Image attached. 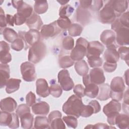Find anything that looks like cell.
I'll return each instance as SVG.
<instances>
[{"label":"cell","instance_id":"44","mask_svg":"<svg viewBox=\"0 0 129 129\" xmlns=\"http://www.w3.org/2000/svg\"><path fill=\"white\" fill-rule=\"evenodd\" d=\"M118 53L119 57L121 59L125 60L126 63L128 64V53H129V48L128 47L125 46H121L118 48Z\"/></svg>","mask_w":129,"mask_h":129},{"label":"cell","instance_id":"51","mask_svg":"<svg viewBox=\"0 0 129 129\" xmlns=\"http://www.w3.org/2000/svg\"><path fill=\"white\" fill-rule=\"evenodd\" d=\"M84 88L81 84H78L76 85L73 89V91L76 95L82 98L85 96Z\"/></svg>","mask_w":129,"mask_h":129},{"label":"cell","instance_id":"6","mask_svg":"<svg viewBox=\"0 0 129 129\" xmlns=\"http://www.w3.org/2000/svg\"><path fill=\"white\" fill-rule=\"evenodd\" d=\"M18 36L22 38L26 45L32 46L35 43L41 41L42 36L38 30L35 29H30L27 32L19 31Z\"/></svg>","mask_w":129,"mask_h":129},{"label":"cell","instance_id":"33","mask_svg":"<svg viewBox=\"0 0 129 129\" xmlns=\"http://www.w3.org/2000/svg\"><path fill=\"white\" fill-rule=\"evenodd\" d=\"M48 6L46 1H35L34 9L35 13L37 14L45 13L48 9Z\"/></svg>","mask_w":129,"mask_h":129},{"label":"cell","instance_id":"46","mask_svg":"<svg viewBox=\"0 0 129 129\" xmlns=\"http://www.w3.org/2000/svg\"><path fill=\"white\" fill-rule=\"evenodd\" d=\"M62 45L66 50H72L74 46V40L71 36H67L63 39Z\"/></svg>","mask_w":129,"mask_h":129},{"label":"cell","instance_id":"8","mask_svg":"<svg viewBox=\"0 0 129 129\" xmlns=\"http://www.w3.org/2000/svg\"><path fill=\"white\" fill-rule=\"evenodd\" d=\"M57 77L58 83L64 91H70L73 88L74 83L70 77L69 72L67 70L63 69L60 71Z\"/></svg>","mask_w":129,"mask_h":129},{"label":"cell","instance_id":"31","mask_svg":"<svg viewBox=\"0 0 129 129\" xmlns=\"http://www.w3.org/2000/svg\"><path fill=\"white\" fill-rule=\"evenodd\" d=\"M34 128H49V122L46 116H37L34 119Z\"/></svg>","mask_w":129,"mask_h":129},{"label":"cell","instance_id":"40","mask_svg":"<svg viewBox=\"0 0 129 129\" xmlns=\"http://www.w3.org/2000/svg\"><path fill=\"white\" fill-rule=\"evenodd\" d=\"M63 120L69 127L75 128L78 126V120L77 117L73 115H68L63 116Z\"/></svg>","mask_w":129,"mask_h":129},{"label":"cell","instance_id":"1","mask_svg":"<svg viewBox=\"0 0 129 129\" xmlns=\"http://www.w3.org/2000/svg\"><path fill=\"white\" fill-rule=\"evenodd\" d=\"M83 105L81 98L76 95H72L63 104L62 111L68 115H73L79 118Z\"/></svg>","mask_w":129,"mask_h":129},{"label":"cell","instance_id":"2","mask_svg":"<svg viewBox=\"0 0 129 129\" xmlns=\"http://www.w3.org/2000/svg\"><path fill=\"white\" fill-rule=\"evenodd\" d=\"M46 47L41 41L37 42L31 46L29 48L28 59L30 61L37 63L41 61L45 56Z\"/></svg>","mask_w":129,"mask_h":129},{"label":"cell","instance_id":"56","mask_svg":"<svg viewBox=\"0 0 129 129\" xmlns=\"http://www.w3.org/2000/svg\"><path fill=\"white\" fill-rule=\"evenodd\" d=\"M91 106H92V107L94 109V113H97L99 112L101 110V106L99 104V103L96 100H93L91 101L89 104Z\"/></svg>","mask_w":129,"mask_h":129},{"label":"cell","instance_id":"11","mask_svg":"<svg viewBox=\"0 0 129 129\" xmlns=\"http://www.w3.org/2000/svg\"><path fill=\"white\" fill-rule=\"evenodd\" d=\"M115 39L119 45H127L129 44V29L122 26L115 31Z\"/></svg>","mask_w":129,"mask_h":129},{"label":"cell","instance_id":"3","mask_svg":"<svg viewBox=\"0 0 129 129\" xmlns=\"http://www.w3.org/2000/svg\"><path fill=\"white\" fill-rule=\"evenodd\" d=\"M125 86L123 79L120 77H115L111 80L110 89V97L117 101H121Z\"/></svg>","mask_w":129,"mask_h":129},{"label":"cell","instance_id":"60","mask_svg":"<svg viewBox=\"0 0 129 129\" xmlns=\"http://www.w3.org/2000/svg\"><path fill=\"white\" fill-rule=\"evenodd\" d=\"M6 21L7 24L11 26H14V24L15 23V19L14 16L9 14L6 15Z\"/></svg>","mask_w":129,"mask_h":129},{"label":"cell","instance_id":"14","mask_svg":"<svg viewBox=\"0 0 129 129\" xmlns=\"http://www.w3.org/2000/svg\"><path fill=\"white\" fill-rule=\"evenodd\" d=\"M36 93L41 97L45 98L49 94V87L46 80L44 79H38L36 82Z\"/></svg>","mask_w":129,"mask_h":129},{"label":"cell","instance_id":"10","mask_svg":"<svg viewBox=\"0 0 129 129\" xmlns=\"http://www.w3.org/2000/svg\"><path fill=\"white\" fill-rule=\"evenodd\" d=\"M104 46L98 41H93L89 42L87 46V57H99L103 52Z\"/></svg>","mask_w":129,"mask_h":129},{"label":"cell","instance_id":"18","mask_svg":"<svg viewBox=\"0 0 129 129\" xmlns=\"http://www.w3.org/2000/svg\"><path fill=\"white\" fill-rule=\"evenodd\" d=\"M17 106L16 101L13 98L7 97L1 101V110L8 112H13Z\"/></svg>","mask_w":129,"mask_h":129},{"label":"cell","instance_id":"48","mask_svg":"<svg viewBox=\"0 0 129 129\" xmlns=\"http://www.w3.org/2000/svg\"><path fill=\"white\" fill-rule=\"evenodd\" d=\"M7 25L6 21V16L5 15V13L2 8H0V27L1 34H2L3 29H5Z\"/></svg>","mask_w":129,"mask_h":129},{"label":"cell","instance_id":"13","mask_svg":"<svg viewBox=\"0 0 129 129\" xmlns=\"http://www.w3.org/2000/svg\"><path fill=\"white\" fill-rule=\"evenodd\" d=\"M103 57L106 61L109 63H115L118 61L119 56L114 44L107 47L104 52Z\"/></svg>","mask_w":129,"mask_h":129},{"label":"cell","instance_id":"7","mask_svg":"<svg viewBox=\"0 0 129 129\" xmlns=\"http://www.w3.org/2000/svg\"><path fill=\"white\" fill-rule=\"evenodd\" d=\"M21 74L23 80L26 82L34 81L36 78L34 65L29 61L23 62L20 67Z\"/></svg>","mask_w":129,"mask_h":129},{"label":"cell","instance_id":"35","mask_svg":"<svg viewBox=\"0 0 129 129\" xmlns=\"http://www.w3.org/2000/svg\"><path fill=\"white\" fill-rule=\"evenodd\" d=\"M13 118L12 113L2 111L0 117V124L2 126H8L10 124Z\"/></svg>","mask_w":129,"mask_h":129},{"label":"cell","instance_id":"22","mask_svg":"<svg viewBox=\"0 0 129 129\" xmlns=\"http://www.w3.org/2000/svg\"><path fill=\"white\" fill-rule=\"evenodd\" d=\"M76 12L77 19L78 22L84 25H87L89 22L91 14L87 9H83L79 6L78 7Z\"/></svg>","mask_w":129,"mask_h":129},{"label":"cell","instance_id":"39","mask_svg":"<svg viewBox=\"0 0 129 129\" xmlns=\"http://www.w3.org/2000/svg\"><path fill=\"white\" fill-rule=\"evenodd\" d=\"M62 88L57 84L51 83L49 87V93L52 96L55 98L59 97L62 94Z\"/></svg>","mask_w":129,"mask_h":129},{"label":"cell","instance_id":"29","mask_svg":"<svg viewBox=\"0 0 129 129\" xmlns=\"http://www.w3.org/2000/svg\"><path fill=\"white\" fill-rule=\"evenodd\" d=\"M20 117L22 128L25 129L32 128L33 123V115L30 112L25 113Z\"/></svg>","mask_w":129,"mask_h":129},{"label":"cell","instance_id":"20","mask_svg":"<svg viewBox=\"0 0 129 129\" xmlns=\"http://www.w3.org/2000/svg\"><path fill=\"white\" fill-rule=\"evenodd\" d=\"M49 104L44 101H40L35 103L32 106V112L35 114L46 115L49 112Z\"/></svg>","mask_w":129,"mask_h":129},{"label":"cell","instance_id":"23","mask_svg":"<svg viewBox=\"0 0 129 129\" xmlns=\"http://www.w3.org/2000/svg\"><path fill=\"white\" fill-rule=\"evenodd\" d=\"M10 67L7 64L1 63L0 65V88L4 87L9 80Z\"/></svg>","mask_w":129,"mask_h":129},{"label":"cell","instance_id":"42","mask_svg":"<svg viewBox=\"0 0 129 129\" xmlns=\"http://www.w3.org/2000/svg\"><path fill=\"white\" fill-rule=\"evenodd\" d=\"M49 125L50 128L64 129L66 128L65 124L61 117L55 118L49 123Z\"/></svg>","mask_w":129,"mask_h":129},{"label":"cell","instance_id":"27","mask_svg":"<svg viewBox=\"0 0 129 129\" xmlns=\"http://www.w3.org/2000/svg\"><path fill=\"white\" fill-rule=\"evenodd\" d=\"M85 86V95L91 98H94L97 96L99 93V87L97 86V85H96L90 82Z\"/></svg>","mask_w":129,"mask_h":129},{"label":"cell","instance_id":"16","mask_svg":"<svg viewBox=\"0 0 129 129\" xmlns=\"http://www.w3.org/2000/svg\"><path fill=\"white\" fill-rule=\"evenodd\" d=\"M112 7L117 15V17L125 13L128 8V1L124 0H111L110 1Z\"/></svg>","mask_w":129,"mask_h":129},{"label":"cell","instance_id":"12","mask_svg":"<svg viewBox=\"0 0 129 129\" xmlns=\"http://www.w3.org/2000/svg\"><path fill=\"white\" fill-rule=\"evenodd\" d=\"M90 80L91 83L96 85H101L105 81V77L102 69L95 68L90 71L89 74Z\"/></svg>","mask_w":129,"mask_h":129},{"label":"cell","instance_id":"19","mask_svg":"<svg viewBox=\"0 0 129 129\" xmlns=\"http://www.w3.org/2000/svg\"><path fill=\"white\" fill-rule=\"evenodd\" d=\"M100 40L107 47L114 45L115 40V33L111 30H104L100 35Z\"/></svg>","mask_w":129,"mask_h":129},{"label":"cell","instance_id":"4","mask_svg":"<svg viewBox=\"0 0 129 129\" xmlns=\"http://www.w3.org/2000/svg\"><path fill=\"white\" fill-rule=\"evenodd\" d=\"M88 41L82 37L79 38L76 41V44L71 52L70 57L74 61L82 60L86 55Z\"/></svg>","mask_w":129,"mask_h":129},{"label":"cell","instance_id":"34","mask_svg":"<svg viewBox=\"0 0 129 129\" xmlns=\"http://www.w3.org/2000/svg\"><path fill=\"white\" fill-rule=\"evenodd\" d=\"M11 46L13 49L16 51H20L23 48H25V49L26 50L28 47L24 40L19 36L12 43Z\"/></svg>","mask_w":129,"mask_h":129},{"label":"cell","instance_id":"57","mask_svg":"<svg viewBox=\"0 0 129 129\" xmlns=\"http://www.w3.org/2000/svg\"><path fill=\"white\" fill-rule=\"evenodd\" d=\"M62 116L61 113L58 110H54L53 111H51L50 114L48 115V119L49 121V122L50 123L53 119L56 117H61Z\"/></svg>","mask_w":129,"mask_h":129},{"label":"cell","instance_id":"52","mask_svg":"<svg viewBox=\"0 0 129 129\" xmlns=\"http://www.w3.org/2000/svg\"><path fill=\"white\" fill-rule=\"evenodd\" d=\"M117 68V63H109L108 62H105L103 64V69L104 71L108 73H111L113 72Z\"/></svg>","mask_w":129,"mask_h":129},{"label":"cell","instance_id":"26","mask_svg":"<svg viewBox=\"0 0 129 129\" xmlns=\"http://www.w3.org/2000/svg\"><path fill=\"white\" fill-rule=\"evenodd\" d=\"M99 93L97 99L101 101H105L110 98V89L109 84L105 83L101 84L99 87Z\"/></svg>","mask_w":129,"mask_h":129},{"label":"cell","instance_id":"24","mask_svg":"<svg viewBox=\"0 0 129 129\" xmlns=\"http://www.w3.org/2000/svg\"><path fill=\"white\" fill-rule=\"evenodd\" d=\"M33 13L32 7L30 5L23 2L18 8L17 13L22 17L27 20L32 15Z\"/></svg>","mask_w":129,"mask_h":129},{"label":"cell","instance_id":"54","mask_svg":"<svg viewBox=\"0 0 129 129\" xmlns=\"http://www.w3.org/2000/svg\"><path fill=\"white\" fill-rule=\"evenodd\" d=\"M103 6L102 1H92V4L90 7V9L93 11H98Z\"/></svg>","mask_w":129,"mask_h":129},{"label":"cell","instance_id":"37","mask_svg":"<svg viewBox=\"0 0 129 129\" xmlns=\"http://www.w3.org/2000/svg\"><path fill=\"white\" fill-rule=\"evenodd\" d=\"M74 8L70 5H66L61 6L59 10L60 17L69 18L74 12Z\"/></svg>","mask_w":129,"mask_h":129},{"label":"cell","instance_id":"36","mask_svg":"<svg viewBox=\"0 0 129 129\" xmlns=\"http://www.w3.org/2000/svg\"><path fill=\"white\" fill-rule=\"evenodd\" d=\"M83 31L82 26L77 23L72 24L70 27L68 28V32L70 36L76 37L80 36Z\"/></svg>","mask_w":129,"mask_h":129},{"label":"cell","instance_id":"5","mask_svg":"<svg viewBox=\"0 0 129 129\" xmlns=\"http://www.w3.org/2000/svg\"><path fill=\"white\" fill-rule=\"evenodd\" d=\"M116 17L117 15L112 7L110 1L105 4L98 14L99 20L103 24L112 23Z\"/></svg>","mask_w":129,"mask_h":129},{"label":"cell","instance_id":"62","mask_svg":"<svg viewBox=\"0 0 129 129\" xmlns=\"http://www.w3.org/2000/svg\"><path fill=\"white\" fill-rule=\"evenodd\" d=\"M123 103L128 104V89L125 92L124 95V101Z\"/></svg>","mask_w":129,"mask_h":129},{"label":"cell","instance_id":"9","mask_svg":"<svg viewBox=\"0 0 129 129\" xmlns=\"http://www.w3.org/2000/svg\"><path fill=\"white\" fill-rule=\"evenodd\" d=\"M60 31L61 29L58 26L56 21H54L49 24L43 25L41 28L40 33L42 37L47 39L57 35Z\"/></svg>","mask_w":129,"mask_h":129},{"label":"cell","instance_id":"17","mask_svg":"<svg viewBox=\"0 0 129 129\" xmlns=\"http://www.w3.org/2000/svg\"><path fill=\"white\" fill-rule=\"evenodd\" d=\"M26 25L30 29L39 30L43 25V22L40 17L36 13L33 12L32 15L27 19Z\"/></svg>","mask_w":129,"mask_h":129},{"label":"cell","instance_id":"49","mask_svg":"<svg viewBox=\"0 0 129 129\" xmlns=\"http://www.w3.org/2000/svg\"><path fill=\"white\" fill-rule=\"evenodd\" d=\"M128 16H129V12L127 11L125 13H123L119 19V20L122 25L126 28H128Z\"/></svg>","mask_w":129,"mask_h":129},{"label":"cell","instance_id":"21","mask_svg":"<svg viewBox=\"0 0 129 129\" xmlns=\"http://www.w3.org/2000/svg\"><path fill=\"white\" fill-rule=\"evenodd\" d=\"M121 104L118 101L112 100L103 107V111L106 116H108L111 114L119 112L121 110Z\"/></svg>","mask_w":129,"mask_h":129},{"label":"cell","instance_id":"32","mask_svg":"<svg viewBox=\"0 0 129 129\" xmlns=\"http://www.w3.org/2000/svg\"><path fill=\"white\" fill-rule=\"evenodd\" d=\"M3 37L4 39L8 42L12 43L19 37L18 34L13 29L6 27L4 29L2 32Z\"/></svg>","mask_w":129,"mask_h":129},{"label":"cell","instance_id":"30","mask_svg":"<svg viewBox=\"0 0 129 129\" xmlns=\"http://www.w3.org/2000/svg\"><path fill=\"white\" fill-rule=\"evenodd\" d=\"M75 69L77 74L82 76L87 74L89 71V67L87 62L82 59L77 61L75 63Z\"/></svg>","mask_w":129,"mask_h":129},{"label":"cell","instance_id":"59","mask_svg":"<svg viewBox=\"0 0 129 129\" xmlns=\"http://www.w3.org/2000/svg\"><path fill=\"white\" fill-rule=\"evenodd\" d=\"M80 7L83 9H87L90 7L92 1H80Z\"/></svg>","mask_w":129,"mask_h":129},{"label":"cell","instance_id":"15","mask_svg":"<svg viewBox=\"0 0 129 129\" xmlns=\"http://www.w3.org/2000/svg\"><path fill=\"white\" fill-rule=\"evenodd\" d=\"M0 45L1 62L3 64H7L12 60V56L9 52V45L4 41H1Z\"/></svg>","mask_w":129,"mask_h":129},{"label":"cell","instance_id":"63","mask_svg":"<svg viewBox=\"0 0 129 129\" xmlns=\"http://www.w3.org/2000/svg\"><path fill=\"white\" fill-rule=\"evenodd\" d=\"M57 2L58 3H59L61 5H66V4H67L68 2H69V1H57Z\"/></svg>","mask_w":129,"mask_h":129},{"label":"cell","instance_id":"47","mask_svg":"<svg viewBox=\"0 0 129 129\" xmlns=\"http://www.w3.org/2000/svg\"><path fill=\"white\" fill-rule=\"evenodd\" d=\"M30 112V109L29 106L25 104H21L19 105L16 111V113L19 117L21 116L25 113Z\"/></svg>","mask_w":129,"mask_h":129},{"label":"cell","instance_id":"53","mask_svg":"<svg viewBox=\"0 0 129 129\" xmlns=\"http://www.w3.org/2000/svg\"><path fill=\"white\" fill-rule=\"evenodd\" d=\"M13 118L9 127L11 128H17L19 127V121L18 115L15 113H12Z\"/></svg>","mask_w":129,"mask_h":129},{"label":"cell","instance_id":"43","mask_svg":"<svg viewBox=\"0 0 129 129\" xmlns=\"http://www.w3.org/2000/svg\"><path fill=\"white\" fill-rule=\"evenodd\" d=\"M88 62L91 68H95L100 67L102 66L103 60L102 58L99 57H87Z\"/></svg>","mask_w":129,"mask_h":129},{"label":"cell","instance_id":"58","mask_svg":"<svg viewBox=\"0 0 129 129\" xmlns=\"http://www.w3.org/2000/svg\"><path fill=\"white\" fill-rule=\"evenodd\" d=\"M15 19V24L16 25H21L24 23H26L27 20L19 15L17 13L15 14L14 16Z\"/></svg>","mask_w":129,"mask_h":129},{"label":"cell","instance_id":"38","mask_svg":"<svg viewBox=\"0 0 129 129\" xmlns=\"http://www.w3.org/2000/svg\"><path fill=\"white\" fill-rule=\"evenodd\" d=\"M74 64V61L69 55L62 56L59 59V65L60 68L63 69L70 68Z\"/></svg>","mask_w":129,"mask_h":129},{"label":"cell","instance_id":"45","mask_svg":"<svg viewBox=\"0 0 129 129\" xmlns=\"http://www.w3.org/2000/svg\"><path fill=\"white\" fill-rule=\"evenodd\" d=\"M94 113V109L92 106L88 104L87 105H83L81 111L80 116L83 117H88Z\"/></svg>","mask_w":129,"mask_h":129},{"label":"cell","instance_id":"41","mask_svg":"<svg viewBox=\"0 0 129 129\" xmlns=\"http://www.w3.org/2000/svg\"><path fill=\"white\" fill-rule=\"evenodd\" d=\"M56 23L60 29L63 30L68 29L72 24L70 19L66 17H59L56 21Z\"/></svg>","mask_w":129,"mask_h":129},{"label":"cell","instance_id":"25","mask_svg":"<svg viewBox=\"0 0 129 129\" xmlns=\"http://www.w3.org/2000/svg\"><path fill=\"white\" fill-rule=\"evenodd\" d=\"M129 116L127 114L118 113L115 119V124L119 128L128 129L129 127Z\"/></svg>","mask_w":129,"mask_h":129},{"label":"cell","instance_id":"61","mask_svg":"<svg viewBox=\"0 0 129 129\" xmlns=\"http://www.w3.org/2000/svg\"><path fill=\"white\" fill-rule=\"evenodd\" d=\"M23 2V1H12V4L15 9H18V8L20 7Z\"/></svg>","mask_w":129,"mask_h":129},{"label":"cell","instance_id":"55","mask_svg":"<svg viewBox=\"0 0 129 129\" xmlns=\"http://www.w3.org/2000/svg\"><path fill=\"white\" fill-rule=\"evenodd\" d=\"M88 127L91 128H115V127L109 126L107 124L103 123H98L93 125L92 124H89L85 127V128H88Z\"/></svg>","mask_w":129,"mask_h":129},{"label":"cell","instance_id":"28","mask_svg":"<svg viewBox=\"0 0 129 129\" xmlns=\"http://www.w3.org/2000/svg\"><path fill=\"white\" fill-rule=\"evenodd\" d=\"M21 80L18 79L11 78L9 79L7 84L6 91L7 93L11 94L17 91L20 88V84Z\"/></svg>","mask_w":129,"mask_h":129},{"label":"cell","instance_id":"50","mask_svg":"<svg viewBox=\"0 0 129 129\" xmlns=\"http://www.w3.org/2000/svg\"><path fill=\"white\" fill-rule=\"evenodd\" d=\"M36 101V96L34 93L32 92H29L26 96V104L29 106H32L35 104Z\"/></svg>","mask_w":129,"mask_h":129}]
</instances>
